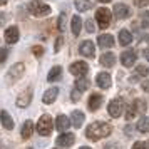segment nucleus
<instances>
[{"label":"nucleus","instance_id":"obj_1","mask_svg":"<svg viewBox=\"0 0 149 149\" xmlns=\"http://www.w3.org/2000/svg\"><path fill=\"white\" fill-rule=\"evenodd\" d=\"M112 132V127L109 126L107 122H94L91 124L86 131V136H87L91 141H99L102 137H106Z\"/></svg>","mask_w":149,"mask_h":149},{"label":"nucleus","instance_id":"obj_2","mask_svg":"<svg viewBox=\"0 0 149 149\" xmlns=\"http://www.w3.org/2000/svg\"><path fill=\"white\" fill-rule=\"evenodd\" d=\"M52 127H54V124H52V117L49 114H44L40 116V119L37 122V132L40 136H49L52 132Z\"/></svg>","mask_w":149,"mask_h":149},{"label":"nucleus","instance_id":"obj_3","mask_svg":"<svg viewBox=\"0 0 149 149\" xmlns=\"http://www.w3.org/2000/svg\"><path fill=\"white\" fill-rule=\"evenodd\" d=\"M29 12L32 15H35V17H45V15L50 14V7L47 3H42V2L34 0V2L29 3Z\"/></svg>","mask_w":149,"mask_h":149},{"label":"nucleus","instance_id":"obj_4","mask_svg":"<svg viewBox=\"0 0 149 149\" xmlns=\"http://www.w3.org/2000/svg\"><path fill=\"white\" fill-rule=\"evenodd\" d=\"M95 20H97V24H99L101 29H107L109 25H111V20H112L111 12H109L106 7L97 8V12H95Z\"/></svg>","mask_w":149,"mask_h":149},{"label":"nucleus","instance_id":"obj_5","mask_svg":"<svg viewBox=\"0 0 149 149\" xmlns=\"http://www.w3.org/2000/svg\"><path fill=\"white\" fill-rule=\"evenodd\" d=\"M24 70H25V65H24L22 62L14 64V65L10 67V70H8V74H7V81H10V82L19 81L22 75H24Z\"/></svg>","mask_w":149,"mask_h":149},{"label":"nucleus","instance_id":"obj_6","mask_svg":"<svg viewBox=\"0 0 149 149\" xmlns=\"http://www.w3.org/2000/svg\"><path fill=\"white\" fill-rule=\"evenodd\" d=\"M107 111L112 117H119V116L124 112V101H122V99H114V101H111L109 106H107Z\"/></svg>","mask_w":149,"mask_h":149},{"label":"nucleus","instance_id":"obj_7","mask_svg":"<svg viewBox=\"0 0 149 149\" xmlns=\"http://www.w3.org/2000/svg\"><path fill=\"white\" fill-rule=\"evenodd\" d=\"M74 142H75V136L72 132H62L57 137V146H61V148H70Z\"/></svg>","mask_w":149,"mask_h":149},{"label":"nucleus","instance_id":"obj_8","mask_svg":"<svg viewBox=\"0 0 149 149\" xmlns=\"http://www.w3.org/2000/svg\"><path fill=\"white\" fill-rule=\"evenodd\" d=\"M70 74H74V75H77V77H81V75H86L87 74V70H89V65L86 64V62H82V61H77V62H74L72 65H70Z\"/></svg>","mask_w":149,"mask_h":149},{"label":"nucleus","instance_id":"obj_9","mask_svg":"<svg viewBox=\"0 0 149 149\" xmlns=\"http://www.w3.org/2000/svg\"><path fill=\"white\" fill-rule=\"evenodd\" d=\"M79 52H81L82 55H86V57H94V54H95L94 42L84 40V42L81 44V47H79Z\"/></svg>","mask_w":149,"mask_h":149},{"label":"nucleus","instance_id":"obj_10","mask_svg":"<svg viewBox=\"0 0 149 149\" xmlns=\"http://www.w3.org/2000/svg\"><path fill=\"white\" fill-rule=\"evenodd\" d=\"M136 59H137V55H136L134 50H126L124 54H121V62L126 65V67H132Z\"/></svg>","mask_w":149,"mask_h":149},{"label":"nucleus","instance_id":"obj_11","mask_svg":"<svg viewBox=\"0 0 149 149\" xmlns=\"http://www.w3.org/2000/svg\"><path fill=\"white\" fill-rule=\"evenodd\" d=\"M30 101H32V89L29 87L25 92H22V94L19 95V99H17V106H19V107H27L29 104H30Z\"/></svg>","mask_w":149,"mask_h":149},{"label":"nucleus","instance_id":"obj_12","mask_svg":"<svg viewBox=\"0 0 149 149\" xmlns=\"http://www.w3.org/2000/svg\"><path fill=\"white\" fill-rule=\"evenodd\" d=\"M19 37H20V34H19V29L17 27H8L5 30V40L8 44H17L19 42Z\"/></svg>","mask_w":149,"mask_h":149},{"label":"nucleus","instance_id":"obj_13","mask_svg":"<svg viewBox=\"0 0 149 149\" xmlns=\"http://www.w3.org/2000/svg\"><path fill=\"white\" fill-rule=\"evenodd\" d=\"M70 124H72V122H70V119H69L67 116H62V114H61L57 119H55V127L59 129L61 132L67 131V129L70 127Z\"/></svg>","mask_w":149,"mask_h":149},{"label":"nucleus","instance_id":"obj_14","mask_svg":"<svg viewBox=\"0 0 149 149\" xmlns=\"http://www.w3.org/2000/svg\"><path fill=\"white\" fill-rule=\"evenodd\" d=\"M97 42H99V47L111 49L112 45H114V37H112L111 34H102V35H99Z\"/></svg>","mask_w":149,"mask_h":149},{"label":"nucleus","instance_id":"obj_15","mask_svg":"<svg viewBox=\"0 0 149 149\" xmlns=\"http://www.w3.org/2000/svg\"><path fill=\"white\" fill-rule=\"evenodd\" d=\"M95 82H97V86L101 89H109L111 87V75L107 72H101V74L97 75Z\"/></svg>","mask_w":149,"mask_h":149},{"label":"nucleus","instance_id":"obj_16","mask_svg":"<svg viewBox=\"0 0 149 149\" xmlns=\"http://www.w3.org/2000/svg\"><path fill=\"white\" fill-rule=\"evenodd\" d=\"M84 121H86L84 112H81V111H74V112H72V116H70V122H72V126H74V127L79 129L82 124H84Z\"/></svg>","mask_w":149,"mask_h":149},{"label":"nucleus","instance_id":"obj_17","mask_svg":"<svg viewBox=\"0 0 149 149\" xmlns=\"http://www.w3.org/2000/svg\"><path fill=\"white\" fill-rule=\"evenodd\" d=\"M114 15L117 19H127L129 17V8L124 3H116L114 5Z\"/></svg>","mask_w":149,"mask_h":149},{"label":"nucleus","instance_id":"obj_18","mask_svg":"<svg viewBox=\"0 0 149 149\" xmlns=\"http://www.w3.org/2000/svg\"><path fill=\"white\" fill-rule=\"evenodd\" d=\"M57 94H59V89L57 87H50L49 91H45V94H44V97H42L44 104H52V102L57 99Z\"/></svg>","mask_w":149,"mask_h":149},{"label":"nucleus","instance_id":"obj_19","mask_svg":"<svg viewBox=\"0 0 149 149\" xmlns=\"http://www.w3.org/2000/svg\"><path fill=\"white\" fill-rule=\"evenodd\" d=\"M101 104H102V95L101 94H92L89 97V109H91L92 112L101 107Z\"/></svg>","mask_w":149,"mask_h":149},{"label":"nucleus","instance_id":"obj_20","mask_svg":"<svg viewBox=\"0 0 149 149\" xmlns=\"http://www.w3.org/2000/svg\"><path fill=\"white\" fill-rule=\"evenodd\" d=\"M101 64L104 67H112L116 64V55L112 52H106V54L101 55Z\"/></svg>","mask_w":149,"mask_h":149},{"label":"nucleus","instance_id":"obj_21","mask_svg":"<svg viewBox=\"0 0 149 149\" xmlns=\"http://www.w3.org/2000/svg\"><path fill=\"white\" fill-rule=\"evenodd\" d=\"M0 121H2V126L5 129H14V119L8 116L7 111H2L0 112Z\"/></svg>","mask_w":149,"mask_h":149},{"label":"nucleus","instance_id":"obj_22","mask_svg":"<svg viewBox=\"0 0 149 149\" xmlns=\"http://www.w3.org/2000/svg\"><path fill=\"white\" fill-rule=\"evenodd\" d=\"M32 132H34V122L32 121H25L24 122V126H22V131L20 134L24 139H29L30 136H32Z\"/></svg>","mask_w":149,"mask_h":149},{"label":"nucleus","instance_id":"obj_23","mask_svg":"<svg viewBox=\"0 0 149 149\" xmlns=\"http://www.w3.org/2000/svg\"><path fill=\"white\" fill-rule=\"evenodd\" d=\"M131 42H132V35H131V32H129V30H121V32H119V44L126 47V45H129Z\"/></svg>","mask_w":149,"mask_h":149},{"label":"nucleus","instance_id":"obj_24","mask_svg":"<svg viewBox=\"0 0 149 149\" xmlns=\"http://www.w3.org/2000/svg\"><path fill=\"white\" fill-rule=\"evenodd\" d=\"M75 8L79 12H86L89 8H92V2L91 0H75Z\"/></svg>","mask_w":149,"mask_h":149},{"label":"nucleus","instance_id":"obj_25","mask_svg":"<svg viewBox=\"0 0 149 149\" xmlns=\"http://www.w3.org/2000/svg\"><path fill=\"white\" fill-rule=\"evenodd\" d=\"M61 75H62V67L55 65V67L50 69V72H49V75H47V79H49L50 82H54V81H57V79H61Z\"/></svg>","mask_w":149,"mask_h":149},{"label":"nucleus","instance_id":"obj_26","mask_svg":"<svg viewBox=\"0 0 149 149\" xmlns=\"http://www.w3.org/2000/svg\"><path fill=\"white\" fill-rule=\"evenodd\" d=\"M81 27H82L81 17H79V15H74V17H72V34L79 35L81 34Z\"/></svg>","mask_w":149,"mask_h":149},{"label":"nucleus","instance_id":"obj_27","mask_svg":"<svg viewBox=\"0 0 149 149\" xmlns=\"http://www.w3.org/2000/svg\"><path fill=\"white\" fill-rule=\"evenodd\" d=\"M137 131L141 132H149V117H141L137 122Z\"/></svg>","mask_w":149,"mask_h":149},{"label":"nucleus","instance_id":"obj_28","mask_svg":"<svg viewBox=\"0 0 149 149\" xmlns=\"http://www.w3.org/2000/svg\"><path fill=\"white\" fill-rule=\"evenodd\" d=\"M89 87V81L87 79H77L75 81V89H79V91H86V89Z\"/></svg>","mask_w":149,"mask_h":149},{"label":"nucleus","instance_id":"obj_29","mask_svg":"<svg viewBox=\"0 0 149 149\" xmlns=\"http://www.w3.org/2000/svg\"><path fill=\"white\" fill-rule=\"evenodd\" d=\"M136 114H137V107H136V104L132 102V106L129 107V111H127V116H126V117H127V121H131V119H132V117H134Z\"/></svg>","mask_w":149,"mask_h":149},{"label":"nucleus","instance_id":"obj_30","mask_svg":"<svg viewBox=\"0 0 149 149\" xmlns=\"http://www.w3.org/2000/svg\"><path fill=\"white\" fill-rule=\"evenodd\" d=\"M65 20H67V15L65 14L59 15V24H57V25H59V30H64V29H65Z\"/></svg>","mask_w":149,"mask_h":149},{"label":"nucleus","instance_id":"obj_31","mask_svg":"<svg viewBox=\"0 0 149 149\" xmlns=\"http://www.w3.org/2000/svg\"><path fill=\"white\" fill-rule=\"evenodd\" d=\"M86 30H87V32H91V34L95 30V25H94V20H92V19H89V20L86 22Z\"/></svg>","mask_w":149,"mask_h":149},{"label":"nucleus","instance_id":"obj_32","mask_svg":"<svg viewBox=\"0 0 149 149\" xmlns=\"http://www.w3.org/2000/svg\"><path fill=\"white\" fill-rule=\"evenodd\" d=\"M132 149H148V146H146V142L137 141V142H134V146H132Z\"/></svg>","mask_w":149,"mask_h":149},{"label":"nucleus","instance_id":"obj_33","mask_svg":"<svg viewBox=\"0 0 149 149\" xmlns=\"http://www.w3.org/2000/svg\"><path fill=\"white\" fill-rule=\"evenodd\" d=\"M7 55H8L7 49H0V62H5V61H7Z\"/></svg>","mask_w":149,"mask_h":149},{"label":"nucleus","instance_id":"obj_34","mask_svg":"<svg viewBox=\"0 0 149 149\" xmlns=\"http://www.w3.org/2000/svg\"><path fill=\"white\" fill-rule=\"evenodd\" d=\"M72 101H79V99H81V91H79V89H75V91H72Z\"/></svg>","mask_w":149,"mask_h":149},{"label":"nucleus","instance_id":"obj_35","mask_svg":"<svg viewBox=\"0 0 149 149\" xmlns=\"http://www.w3.org/2000/svg\"><path fill=\"white\" fill-rule=\"evenodd\" d=\"M149 3V0H134V5L136 7H146Z\"/></svg>","mask_w":149,"mask_h":149},{"label":"nucleus","instance_id":"obj_36","mask_svg":"<svg viewBox=\"0 0 149 149\" xmlns=\"http://www.w3.org/2000/svg\"><path fill=\"white\" fill-rule=\"evenodd\" d=\"M148 72H149V69H146L144 65H139L137 67V74L139 75H148Z\"/></svg>","mask_w":149,"mask_h":149},{"label":"nucleus","instance_id":"obj_37","mask_svg":"<svg viewBox=\"0 0 149 149\" xmlns=\"http://www.w3.org/2000/svg\"><path fill=\"white\" fill-rule=\"evenodd\" d=\"M32 52H34V54L37 55V57H40V55L44 54V49H42V47H37V45H35V47L32 49Z\"/></svg>","mask_w":149,"mask_h":149},{"label":"nucleus","instance_id":"obj_38","mask_svg":"<svg viewBox=\"0 0 149 149\" xmlns=\"http://www.w3.org/2000/svg\"><path fill=\"white\" fill-rule=\"evenodd\" d=\"M142 24H144V25H148V27H149V12H146V14H142Z\"/></svg>","mask_w":149,"mask_h":149},{"label":"nucleus","instance_id":"obj_39","mask_svg":"<svg viewBox=\"0 0 149 149\" xmlns=\"http://www.w3.org/2000/svg\"><path fill=\"white\" fill-rule=\"evenodd\" d=\"M62 42H64V39H62V37H59V39H57V44H55V50H59V49L62 47Z\"/></svg>","mask_w":149,"mask_h":149},{"label":"nucleus","instance_id":"obj_40","mask_svg":"<svg viewBox=\"0 0 149 149\" xmlns=\"http://www.w3.org/2000/svg\"><path fill=\"white\" fill-rule=\"evenodd\" d=\"M144 57H146V59L149 61V50H146V52H144Z\"/></svg>","mask_w":149,"mask_h":149},{"label":"nucleus","instance_id":"obj_41","mask_svg":"<svg viewBox=\"0 0 149 149\" xmlns=\"http://www.w3.org/2000/svg\"><path fill=\"white\" fill-rule=\"evenodd\" d=\"M7 2H8V0H0V5H5Z\"/></svg>","mask_w":149,"mask_h":149},{"label":"nucleus","instance_id":"obj_42","mask_svg":"<svg viewBox=\"0 0 149 149\" xmlns=\"http://www.w3.org/2000/svg\"><path fill=\"white\" fill-rule=\"evenodd\" d=\"M0 149H5V142H0Z\"/></svg>","mask_w":149,"mask_h":149},{"label":"nucleus","instance_id":"obj_43","mask_svg":"<svg viewBox=\"0 0 149 149\" xmlns=\"http://www.w3.org/2000/svg\"><path fill=\"white\" fill-rule=\"evenodd\" d=\"M97 2H102L104 3V2H111V0H97Z\"/></svg>","mask_w":149,"mask_h":149},{"label":"nucleus","instance_id":"obj_44","mask_svg":"<svg viewBox=\"0 0 149 149\" xmlns=\"http://www.w3.org/2000/svg\"><path fill=\"white\" fill-rule=\"evenodd\" d=\"M81 149H91V148H87V146H82V148Z\"/></svg>","mask_w":149,"mask_h":149},{"label":"nucleus","instance_id":"obj_45","mask_svg":"<svg viewBox=\"0 0 149 149\" xmlns=\"http://www.w3.org/2000/svg\"><path fill=\"white\" fill-rule=\"evenodd\" d=\"M29 149H34V148H29Z\"/></svg>","mask_w":149,"mask_h":149}]
</instances>
